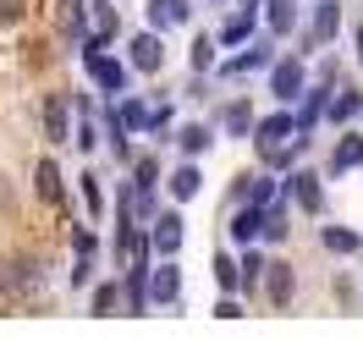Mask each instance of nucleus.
I'll return each mask as SVG.
<instances>
[{
  "label": "nucleus",
  "mask_w": 363,
  "mask_h": 363,
  "mask_svg": "<svg viewBox=\"0 0 363 363\" xmlns=\"http://www.w3.org/2000/svg\"><path fill=\"white\" fill-rule=\"evenodd\" d=\"M319 242L330 253H358L363 248V231H347V226H319Z\"/></svg>",
  "instance_id": "19"
},
{
  "label": "nucleus",
  "mask_w": 363,
  "mask_h": 363,
  "mask_svg": "<svg viewBox=\"0 0 363 363\" xmlns=\"http://www.w3.org/2000/svg\"><path fill=\"white\" fill-rule=\"evenodd\" d=\"M149 23L155 28H171L177 17H171V0H149Z\"/></svg>",
  "instance_id": "32"
},
{
  "label": "nucleus",
  "mask_w": 363,
  "mask_h": 363,
  "mask_svg": "<svg viewBox=\"0 0 363 363\" xmlns=\"http://www.w3.org/2000/svg\"><path fill=\"white\" fill-rule=\"evenodd\" d=\"M209 143H215V133H209L204 121H187V127H177V149H182V155H204Z\"/></svg>",
  "instance_id": "18"
},
{
  "label": "nucleus",
  "mask_w": 363,
  "mask_h": 363,
  "mask_svg": "<svg viewBox=\"0 0 363 363\" xmlns=\"http://www.w3.org/2000/svg\"><path fill=\"white\" fill-rule=\"evenodd\" d=\"M226 133H231V138H248V133H253V111L242 105V99L226 111Z\"/></svg>",
  "instance_id": "26"
},
{
  "label": "nucleus",
  "mask_w": 363,
  "mask_h": 363,
  "mask_svg": "<svg viewBox=\"0 0 363 363\" xmlns=\"http://www.w3.org/2000/svg\"><path fill=\"white\" fill-rule=\"evenodd\" d=\"M171 17H177V23H187V17H193V0H171Z\"/></svg>",
  "instance_id": "35"
},
{
  "label": "nucleus",
  "mask_w": 363,
  "mask_h": 363,
  "mask_svg": "<svg viewBox=\"0 0 363 363\" xmlns=\"http://www.w3.org/2000/svg\"><path fill=\"white\" fill-rule=\"evenodd\" d=\"M215 286H220V292H231V286H242V270H237V259H231L226 248L215 253Z\"/></svg>",
  "instance_id": "22"
},
{
  "label": "nucleus",
  "mask_w": 363,
  "mask_h": 363,
  "mask_svg": "<svg viewBox=\"0 0 363 363\" xmlns=\"http://www.w3.org/2000/svg\"><path fill=\"white\" fill-rule=\"evenodd\" d=\"M182 297V270L165 259V264H155V275H149V303H177Z\"/></svg>",
  "instance_id": "7"
},
{
  "label": "nucleus",
  "mask_w": 363,
  "mask_h": 363,
  "mask_svg": "<svg viewBox=\"0 0 363 363\" xmlns=\"http://www.w3.org/2000/svg\"><path fill=\"white\" fill-rule=\"evenodd\" d=\"M133 182H138V187H155V182H160V160H155V155H143V160L133 165Z\"/></svg>",
  "instance_id": "28"
},
{
  "label": "nucleus",
  "mask_w": 363,
  "mask_h": 363,
  "mask_svg": "<svg viewBox=\"0 0 363 363\" xmlns=\"http://www.w3.org/2000/svg\"><path fill=\"white\" fill-rule=\"evenodd\" d=\"M72 248H77L72 286H89V281H94V259H99V237H94V231H77V237H72Z\"/></svg>",
  "instance_id": "6"
},
{
  "label": "nucleus",
  "mask_w": 363,
  "mask_h": 363,
  "mask_svg": "<svg viewBox=\"0 0 363 363\" xmlns=\"http://www.w3.org/2000/svg\"><path fill=\"white\" fill-rule=\"evenodd\" d=\"M149 226H155L149 231V248H160L165 259H171V253L182 248V220L177 215H160V220H149Z\"/></svg>",
  "instance_id": "10"
},
{
  "label": "nucleus",
  "mask_w": 363,
  "mask_h": 363,
  "mask_svg": "<svg viewBox=\"0 0 363 363\" xmlns=\"http://www.w3.org/2000/svg\"><path fill=\"white\" fill-rule=\"evenodd\" d=\"M83 204H89L94 220L105 215V187H99V171H83Z\"/></svg>",
  "instance_id": "23"
},
{
  "label": "nucleus",
  "mask_w": 363,
  "mask_h": 363,
  "mask_svg": "<svg viewBox=\"0 0 363 363\" xmlns=\"http://www.w3.org/2000/svg\"><path fill=\"white\" fill-rule=\"evenodd\" d=\"M28 17V0H0V23H23Z\"/></svg>",
  "instance_id": "33"
},
{
  "label": "nucleus",
  "mask_w": 363,
  "mask_h": 363,
  "mask_svg": "<svg viewBox=\"0 0 363 363\" xmlns=\"http://www.w3.org/2000/svg\"><path fill=\"white\" fill-rule=\"evenodd\" d=\"M237 270H242V286H253V281L264 275V253H248V259H242Z\"/></svg>",
  "instance_id": "31"
},
{
  "label": "nucleus",
  "mask_w": 363,
  "mask_h": 363,
  "mask_svg": "<svg viewBox=\"0 0 363 363\" xmlns=\"http://www.w3.org/2000/svg\"><path fill=\"white\" fill-rule=\"evenodd\" d=\"M248 33H253V11L242 6V11H231L226 23H220V33H215V39H220V45H248Z\"/></svg>",
  "instance_id": "17"
},
{
  "label": "nucleus",
  "mask_w": 363,
  "mask_h": 363,
  "mask_svg": "<svg viewBox=\"0 0 363 363\" xmlns=\"http://www.w3.org/2000/svg\"><path fill=\"white\" fill-rule=\"evenodd\" d=\"M336 28H341V6H336V0H319V6H314V23H308V39H314V45H330Z\"/></svg>",
  "instance_id": "9"
},
{
  "label": "nucleus",
  "mask_w": 363,
  "mask_h": 363,
  "mask_svg": "<svg viewBox=\"0 0 363 363\" xmlns=\"http://www.w3.org/2000/svg\"><path fill=\"white\" fill-rule=\"evenodd\" d=\"M116 308H121V286H116V281H99V286H94V314H116Z\"/></svg>",
  "instance_id": "24"
},
{
  "label": "nucleus",
  "mask_w": 363,
  "mask_h": 363,
  "mask_svg": "<svg viewBox=\"0 0 363 363\" xmlns=\"http://www.w3.org/2000/svg\"><path fill=\"white\" fill-rule=\"evenodd\" d=\"M286 182H292V199L303 204V215H319L325 193H319V177H314V171H297V177H286Z\"/></svg>",
  "instance_id": "11"
},
{
  "label": "nucleus",
  "mask_w": 363,
  "mask_h": 363,
  "mask_svg": "<svg viewBox=\"0 0 363 363\" xmlns=\"http://www.w3.org/2000/svg\"><path fill=\"white\" fill-rule=\"evenodd\" d=\"M89 23H94V39H99V45H111L116 28H121V23H116V6H111V0H94V6H89Z\"/></svg>",
  "instance_id": "16"
},
{
  "label": "nucleus",
  "mask_w": 363,
  "mask_h": 363,
  "mask_svg": "<svg viewBox=\"0 0 363 363\" xmlns=\"http://www.w3.org/2000/svg\"><path fill=\"white\" fill-rule=\"evenodd\" d=\"M259 226H264V204H242L237 215H231V242H248V237H259Z\"/></svg>",
  "instance_id": "13"
},
{
  "label": "nucleus",
  "mask_w": 363,
  "mask_h": 363,
  "mask_svg": "<svg viewBox=\"0 0 363 363\" xmlns=\"http://www.w3.org/2000/svg\"><path fill=\"white\" fill-rule=\"evenodd\" d=\"M352 45H358V67H363V28H358V33H352Z\"/></svg>",
  "instance_id": "36"
},
{
  "label": "nucleus",
  "mask_w": 363,
  "mask_h": 363,
  "mask_svg": "<svg viewBox=\"0 0 363 363\" xmlns=\"http://www.w3.org/2000/svg\"><path fill=\"white\" fill-rule=\"evenodd\" d=\"M352 165H363V138H358V133H347V138L336 143V160H330V177H347Z\"/></svg>",
  "instance_id": "15"
},
{
  "label": "nucleus",
  "mask_w": 363,
  "mask_h": 363,
  "mask_svg": "<svg viewBox=\"0 0 363 363\" xmlns=\"http://www.w3.org/2000/svg\"><path fill=\"white\" fill-rule=\"evenodd\" d=\"M0 286L11 297H33L45 286V270H39V259H6L0 264Z\"/></svg>",
  "instance_id": "3"
},
{
  "label": "nucleus",
  "mask_w": 363,
  "mask_h": 363,
  "mask_svg": "<svg viewBox=\"0 0 363 363\" xmlns=\"http://www.w3.org/2000/svg\"><path fill=\"white\" fill-rule=\"evenodd\" d=\"M215 50H220V39H199V45H193V67L209 72L215 67Z\"/></svg>",
  "instance_id": "29"
},
{
  "label": "nucleus",
  "mask_w": 363,
  "mask_h": 363,
  "mask_svg": "<svg viewBox=\"0 0 363 363\" xmlns=\"http://www.w3.org/2000/svg\"><path fill=\"white\" fill-rule=\"evenodd\" d=\"M133 67L138 72H160V67H165V45H160V33H133Z\"/></svg>",
  "instance_id": "8"
},
{
  "label": "nucleus",
  "mask_w": 363,
  "mask_h": 363,
  "mask_svg": "<svg viewBox=\"0 0 363 363\" xmlns=\"http://www.w3.org/2000/svg\"><path fill=\"white\" fill-rule=\"evenodd\" d=\"M121 127H127V133H138V127H155V116L143 111L138 99H127V105H121Z\"/></svg>",
  "instance_id": "27"
},
{
  "label": "nucleus",
  "mask_w": 363,
  "mask_h": 363,
  "mask_svg": "<svg viewBox=\"0 0 363 363\" xmlns=\"http://www.w3.org/2000/svg\"><path fill=\"white\" fill-rule=\"evenodd\" d=\"M270 94L281 99V105L303 94V61H297V55H281V61L270 67Z\"/></svg>",
  "instance_id": "4"
},
{
  "label": "nucleus",
  "mask_w": 363,
  "mask_h": 363,
  "mask_svg": "<svg viewBox=\"0 0 363 363\" xmlns=\"http://www.w3.org/2000/svg\"><path fill=\"white\" fill-rule=\"evenodd\" d=\"M45 133L50 138H55V143H67V99H61V94H50V99H45Z\"/></svg>",
  "instance_id": "20"
},
{
  "label": "nucleus",
  "mask_w": 363,
  "mask_h": 363,
  "mask_svg": "<svg viewBox=\"0 0 363 363\" xmlns=\"http://www.w3.org/2000/svg\"><path fill=\"white\" fill-rule=\"evenodd\" d=\"M83 67H89V77H94L105 94H121V89H127V72H121L111 55H105V45H99L94 33H89V45H83Z\"/></svg>",
  "instance_id": "2"
},
{
  "label": "nucleus",
  "mask_w": 363,
  "mask_h": 363,
  "mask_svg": "<svg viewBox=\"0 0 363 363\" xmlns=\"http://www.w3.org/2000/svg\"><path fill=\"white\" fill-rule=\"evenodd\" d=\"M292 138H297V121H292L286 111H275V116H264V121H253V149H259L264 160H275L286 143H292Z\"/></svg>",
  "instance_id": "1"
},
{
  "label": "nucleus",
  "mask_w": 363,
  "mask_h": 363,
  "mask_svg": "<svg viewBox=\"0 0 363 363\" xmlns=\"http://www.w3.org/2000/svg\"><path fill=\"white\" fill-rule=\"evenodd\" d=\"M215 314H220V319H242V303H237L231 292H220V303H215Z\"/></svg>",
  "instance_id": "34"
},
{
  "label": "nucleus",
  "mask_w": 363,
  "mask_h": 363,
  "mask_svg": "<svg viewBox=\"0 0 363 363\" xmlns=\"http://www.w3.org/2000/svg\"><path fill=\"white\" fill-rule=\"evenodd\" d=\"M72 143H77L83 155H94V143H99V138H94V121H89V111H83V121H77V133H72Z\"/></svg>",
  "instance_id": "30"
},
{
  "label": "nucleus",
  "mask_w": 363,
  "mask_h": 363,
  "mask_svg": "<svg viewBox=\"0 0 363 363\" xmlns=\"http://www.w3.org/2000/svg\"><path fill=\"white\" fill-rule=\"evenodd\" d=\"M264 297H270L275 308H286V303H292L297 297V275H292V264H286V259H275V264H264Z\"/></svg>",
  "instance_id": "5"
},
{
  "label": "nucleus",
  "mask_w": 363,
  "mask_h": 363,
  "mask_svg": "<svg viewBox=\"0 0 363 363\" xmlns=\"http://www.w3.org/2000/svg\"><path fill=\"white\" fill-rule=\"evenodd\" d=\"M264 23H270L275 39L292 33V28H297V0H264Z\"/></svg>",
  "instance_id": "14"
},
{
  "label": "nucleus",
  "mask_w": 363,
  "mask_h": 363,
  "mask_svg": "<svg viewBox=\"0 0 363 363\" xmlns=\"http://www.w3.org/2000/svg\"><path fill=\"white\" fill-rule=\"evenodd\" d=\"M358 105H363V94H352V89H341V99H325L330 121H347V116H358Z\"/></svg>",
  "instance_id": "25"
},
{
  "label": "nucleus",
  "mask_w": 363,
  "mask_h": 363,
  "mask_svg": "<svg viewBox=\"0 0 363 363\" xmlns=\"http://www.w3.org/2000/svg\"><path fill=\"white\" fill-rule=\"evenodd\" d=\"M165 187H171V199H199V193H204V171L182 160L177 171H171V182H165Z\"/></svg>",
  "instance_id": "12"
},
{
  "label": "nucleus",
  "mask_w": 363,
  "mask_h": 363,
  "mask_svg": "<svg viewBox=\"0 0 363 363\" xmlns=\"http://www.w3.org/2000/svg\"><path fill=\"white\" fill-rule=\"evenodd\" d=\"M61 193H67V187H61V165H55V160H39V199H45V204H61Z\"/></svg>",
  "instance_id": "21"
}]
</instances>
